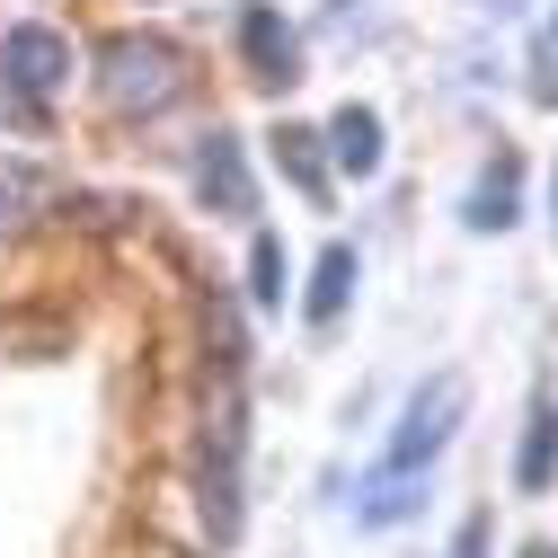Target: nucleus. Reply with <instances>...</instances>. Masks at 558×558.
Here are the masks:
<instances>
[{
    "instance_id": "obj_9",
    "label": "nucleus",
    "mask_w": 558,
    "mask_h": 558,
    "mask_svg": "<svg viewBox=\"0 0 558 558\" xmlns=\"http://www.w3.org/2000/svg\"><path fill=\"white\" fill-rule=\"evenodd\" d=\"M275 169H284L311 204H328V151H319L311 124H284V133H275Z\"/></svg>"
},
{
    "instance_id": "obj_7",
    "label": "nucleus",
    "mask_w": 558,
    "mask_h": 558,
    "mask_svg": "<svg viewBox=\"0 0 558 558\" xmlns=\"http://www.w3.org/2000/svg\"><path fill=\"white\" fill-rule=\"evenodd\" d=\"M319 143H328V169L373 178V169H381V116H373V107H337Z\"/></svg>"
},
{
    "instance_id": "obj_14",
    "label": "nucleus",
    "mask_w": 558,
    "mask_h": 558,
    "mask_svg": "<svg viewBox=\"0 0 558 558\" xmlns=\"http://www.w3.org/2000/svg\"><path fill=\"white\" fill-rule=\"evenodd\" d=\"M478 549H487V523L470 514V523H461V549H452V558H478Z\"/></svg>"
},
{
    "instance_id": "obj_4",
    "label": "nucleus",
    "mask_w": 558,
    "mask_h": 558,
    "mask_svg": "<svg viewBox=\"0 0 558 558\" xmlns=\"http://www.w3.org/2000/svg\"><path fill=\"white\" fill-rule=\"evenodd\" d=\"M461 408H470V390L444 373V381H426L408 399V416H399V435H390V478H408V470H426L444 444H452V426H461Z\"/></svg>"
},
{
    "instance_id": "obj_12",
    "label": "nucleus",
    "mask_w": 558,
    "mask_h": 558,
    "mask_svg": "<svg viewBox=\"0 0 558 558\" xmlns=\"http://www.w3.org/2000/svg\"><path fill=\"white\" fill-rule=\"evenodd\" d=\"M470 231H506L514 222V169H487L478 186H470V214H461Z\"/></svg>"
},
{
    "instance_id": "obj_2",
    "label": "nucleus",
    "mask_w": 558,
    "mask_h": 558,
    "mask_svg": "<svg viewBox=\"0 0 558 558\" xmlns=\"http://www.w3.org/2000/svg\"><path fill=\"white\" fill-rule=\"evenodd\" d=\"M240 461H248L240 373H214V399H204V452H195V514H204V532H214V549L240 541Z\"/></svg>"
},
{
    "instance_id": "obj_10",
    "label": "nucleus",
    "mask_w": 558,
    "mask_h": 558,
    "mask_svg": "<svg viewBox=\"0 0 558 558\" xmlns=\"http://www.w3.org/2000/svg\"><path fill=\"white\" fill-rule=\"evenodd\" d=\"M204 345H214V373H240L248 364V337H240V302L214 284L204 293Z\"/></svg>"
},
{
    "instance_id": "obj_3",
    "label": "nucleus",
    "mask_w": 558,
    "mask_h": 558,
    "mask_svg": "<svg viewBox=\"0 0 558 558\" xmlns=\"http://www.w3.org/2000/svg\"><path fill=\"white\" fill-rule=\"evenodd\" d=\"M81 72V53H72V36H62V27H45V19H19L10 36H0V89H10L27 116L62 89V81H72Z\"/></svg>"
},
{
    "instance_id": "obj_5",
    "label": "nucleus",
    "mask_w": 558,
    "mask_h": 558,
    "mask_svg": "<svg viewBox=\"0 0 558 558\" xmlns=\"http://www.w3.org/2000/svg\"><path fill=\"white\" fill-rule=\"evenodd\" d=\"M195 195H204V214H222V222H248L257 214V178H248V151H240V133H204L195 143Z\"/></svg>"
},
{
    "instance_id": "obj_11",
    "label": "nucleus",
    "mask_w": 558,
    "mask_h": 558,
    "mask_svg": "<svg viewBox=\"0 0 558 558\" xmlns=\"http://www.w3.org/2000/svg\"><path fill=\"white\" fill-rule=\"evenodd\" d=\"M284 284H293L284 240H275V231H257V240H248V302H257V311H275V302H284Z\"/></svg>"
},
{
    "instance_id": "obj_8",
    "label": "nucleus",
    "mask_w": 558,
    "mask_h": 558,
    "mask_svg": "<svg viewBox=\"0 0 558 558\" xmlns=\"http://www.w3.org/2000/svg\"><path fill=\"white\" fill-rule=\"evenodd\" d=\"M345 293H355V248L328 240V248H319V266H311V302H302V311H311V328H328V319L345 311Z\"/></svg>"
},
{
    "instance_id": "obj_13",
    "label": "nucleus",
    "mask_w": 558,
    "mask_h": 558,
    "mask_svg": "<svg viewBox=\"0 0 558 558\" xmlns=\"http://www.w3.org/2000/svg\"><path fill=\"white\" fill-rule=\"evenodd\" d=\"M549 470H558V416L541 408V416H532V444H523V470H514V478L541 497V487H549Z\"/></svg>"
},
{
    "instance_id": "obj_1",
    "label": "nucleus",
    "mask_w": 558,
    "mask_h": 558,
    "mask_svg": "<svg viewBox=\"0 0 558 558\" xmlns=\"http://www.w3.org/2000/svg\"><path fill=\"white\" fill-rule=\"evenodd\" d=\"M98 98H107V116H124V124H151V116H169L178 98H186V53L169 45V36H151V27H124V36H107L98 45Z\"/></svg>"
},
{
    "instance_id": "obj_15",
    "label": "nucleus",
    "mask_w": 558,
    "mask_h": 558,
    "mask_svg": "<svg viewBox=\"0 0 558 558\" xmlns=\"http://www.w3.org/2000/svg\"><path fill=\"white\" fill-rule=\"evenodd\" d=\"M10 204H19V178H10V169H0V222H10Z\"/></svg>"
},
{
    "instance_id": "obj_6",
    "label": "nucleus",
    "mask_w": 558,
    "mask_h": 558,
    "mask_svg": "<svg viewBox=\"0 0 558 558\" xmlns=\"http://www.w3.org/2000/svg\"><path fill=\"white\" fill-rule=\"evenodd\" d=\"M240 62H248V81L293 89V81H302V36L275 19L266 0H248V10H240Z\"/></svg>"
}]
</instances>
